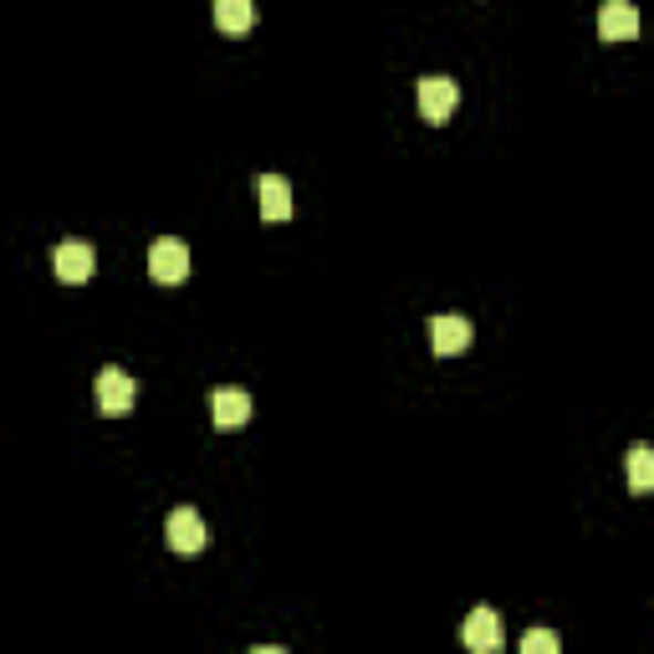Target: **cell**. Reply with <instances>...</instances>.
<instances>
[{
	"label": "cell",
	"instance_id": "obj_7",
	"mask_svg": "<svg viewBox=\"0 0 654 654\" xmlns=\"http://www.w3.org/2000/svg\"><path fill=\"white\" fill-rule=\"evenodd\" d=\"M634 31H640V11H634L629 0H603L599 37L603 41H634Z\"/></svg>",
	"mask_w": 654,
	"mask_h": 654
},
{
	"label": "cell",
	"instance_id": "obj_11",
	"mask_svg": "<svg viewBox=\"0 0 654 654\" xmlns=\"http://www.w3.org/2000/svg\"><path fill=\"white\" fill-rule=\"evenodd\" d=\"M215 27L241 37V31L256 27V0H215Z\"/></svg>",
	"mask_w": 654,
	"mask_h": 654
},
{
	"label": "cell",
	"instance_id": "obj_12",
	"mask_svg": "<svg viewBox=\"0 0 654 654\" xmlns=\"http://www.w3.org/2000/svg\"><path fill=\"white\" fill-rule=\"evenodd\" d=\"M629 491H634V496H650L654 491V450L644 440L629 445Z\"/></svg>",
	"mask_w": 654,
	"mask_h": 654
},
{
	"label": "cell",
	"instance_id": "obj_8",
	"mask_svg": "<svg viewBox=\"0 0 654 654\" xmlns=\"http://www.w3.org/2000/svg\"><path fill=\"white\" fill-rule=\"evenodd\" d=\"M429 343H435V353H460V347L470 343V322L460 318V312H440V318H429Z\"/></svg>",
	"mask_w": 654,
	"mask_h": 654
},
{
	"label": "cell",
	"instance_id": "obj_10",
	"mask_svg": "<svg viewBox=\"0 0 654 654\" xmlns=\"http://www.w3.org/2000/svg\"><path fill=\"white\" fill-rule=\"evenodd\" d=\"M261 215L267 220H287L292 215V185L281 174H261Z\"/></svg>",
	"mask_w": 654,
	"mask_h": 654
},
{
	"label": "cell",
	"instance_id": "obj_4",
	"mask_svg": "<svg viewBox=\"0 0 654 654\" xmlns=\"http://www.w3.org/2000/svg\"><path fill=\"white\" fill-rule=\"evenodd\" d=\"M164 532H169V548H174V552H205V548H210V527H205V517H200L195 507H179V511H174Z\"/></svg>",
	"mask_w": 654,
	"mask_h": 654
},
{
	"label": "cell",
	"instance_id": "obj_6",
	"mask_svg": "<svg viewBox=\"0 0 654 654\" xmlns=\"http://www.w3.org/2000/svg\"><path fill=\"white\" fill-rule=\"evenodd\" d=\"M93 267H97V251H93V241H62L56 246V277L62 281H87L93 277Z\"/></svg>",
	"mask_w": 654,
	"mask_h": 654
},
{
	"label": "cell",
	"instance_id": "obj_13",
	"mask_svg": "<svg viewBox=\"0 0 654 654\" xmlns=\"http://www.w3.org/2000/svg\"><path fill=\"white\" fill-rule=\"evenodd\" d=\"M558 634H552V629H527V634H521V650L527 654H558Z\"/></svg>",
	"mask_w": 654,
	"mask_h": 654
},
{
	"label": "cell",
	"instance_id": "obj_5",
	"mask_svg": "<svg viewBox=\"0 0 654 654\" xmlns=\"http://www.w3.org/2000/svg\"><path fill=\"white\" fill-rule=\"evenodd\" d=\"M134 399H138V384L123 374V368H103V374H97V409L103 414L118 419V414L134 409Z\"/></svg>",
	"mask_w": 654,
	"mask_h": 654
},
{
	"label": "cell",
	"instance_id": "obj_3",
	"mask_svg": "<svg viewBox=\"0 0 654 654\" xmlns=\"http://www.w3.org/2000/svg\"><path fill=\"white\" fill-rule=\"evenodd\" d=\"M460 640H466V650H476V654H496L501 650V640H507V634H501V614H496V609H470L466 614V629H460Z\"/></svg>",
	"mask_w": 654,
	"mask_h": 654
},
{
	"label": "cell",
	"instance_id": "obj_9",
	"mask_svg": "<svg viewBox=\"0 0 654 654\" xmlns=\"http://www.w3.org/2000/svg\"><path fill=\"white\" fill-rule=\"evenodd\" d=\"M210 414H215V425L220 429L246 425V419H251V394H246V388H215Z\"/></svg>",
	"mask_w": 654,
	"mask_h": 654
},
{
	"label": "cell",
	"instance_id": "obj_1",
	"mask_svg": "<svg viewBox=\"0 0 654 654\" xmlns=\"http://www.w3.org/2000/svg\"><path fill=\"white\" fill-rule=\"evenodd\" d=\"M414 103H419V113H425V123H445L455 113V103H460V82L450 77H419V93H414Z\"/></svg>",
	"mask_w": 654,
	"mask_h": 654
},
{
	"label": "cell",
	"instance_id": "obj_2",
	"mask_svg": "<svg viewBox=\"0 0 654 654\" xmlns=\"http://www.w3.org/2000/svg\"><path fill=\"white\" fill-rule=\"evenodd\" d=\"M148 271H154V281H164V287L185 281L189 277V246L174 241V236H159V241L148 246Z\"/></svg>",
	"mask_w": 654,
	"mask_h": 654
}]
</instances>
